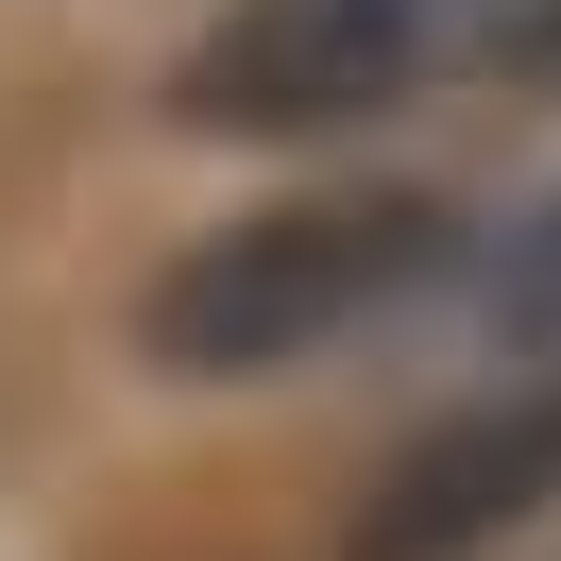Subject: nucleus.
<instances>
[{
  "label": "nucleus",
  "mask_w": 561,
  "mask_h": 561,
  "mask_svg": "<svg viewBox=\"0 0 561 561\" xmlns=\"http://www.w3.org/2000/svg\"><path fill=\"white\" fill-rule=\"evenodd\" d=\"M561 511V375H493L357 477L341 561H493Z\"/></svg>",
  "instance_id": "3"
},
{
  "label": "nucleus",
  "mask_w": 561,
  "mask_h": 561,
  "mask_svg": "<svg viewBox=\"0 0 561 561\" xmlns=\"http://www.w3.org/2000/svg\"><path fill=\"white\" fill-rule=\"evenodd\" d=\"M459 255L477 239H459V205H425V187H289V205L205 221V239L137 289V357L171 391H255V375L341 357L357 323L425 307Z\"/></svg>",
  "instance_id": "1"
},
{
  "label": "nucleus",
  "mask_w": 561,
  "mask_h": 561,
  "mask_svg": "<svg viewBox=\"0 0 561 561\" xmlns=\"http://www.w3.org/2000/svg\"><path fill=\"white\" fill-rule=\"evenodd\" d=\"M459 69V0H221L171 51L187 137H341Z\"/></svg>",
  "instance_id": "2"
},
{
  "label": "nucleus",
  "mask_w": 561,
  "mask_h": 561,
  "mask_svg": "<svg viewBox=\"0 0 561 561\" xmlns=\"http://www.w3.org/2000/svg\"><path fill=\"white\" fill-rule=\"evenodd\" d=\"M459 273H477L493 357H511V375H561V187H545V205H527L493 255H459Z\"/></svg>",
  "instance_id": "4"
}]
</instances>
